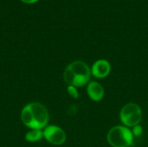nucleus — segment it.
Instances as JSON below:
<instances>
[{
	"mask_svg": "<svg viewBox=\"0 0 148 147\" xmlns=\"http://www.w3.org/2000/svg\"><path fill=\"white\" fill-rule=\"evenodd\" d=\"M22 123L29 129L43 130L49 123V114L47 107L40 102H29L21 110Z\"/></svg>",
	"mask_w": 148,
	"mask_h": 147,
	"instance_id": "1",
	"label": "nucleus"
},
{
	"mask_svg": "<svg viewBox=\"0 0 148 147\" xmlns=\"http://www.w3.org/2000/svg\"><path fill=\"white\" fill-rule=\"evenodd\" d=\"M91 68L82 61L69 63L63 72V80L68 86L82 88L88 84L91 76Z\"/></svg>",
	"mask_w": 148,
	"mask_h": 147,
	"instance_id": "2",
	"label": "nucleus"
},
{
	"mask_svg": "<svg viewBox=\"0 0 148 147\" xmlns=\"http://www.w3.org/2000/svg\"><path fill=\"white\" fill-rule=\"evenodd\" d=\"M107 139L112 147H130L134 144L133 133L125 126H116L111 128L108 133Z\"/></svg>",
	"mask_w": 148,
	"mask_h": 147,
	"instance_id": "3",
	"label": "nucleus"
},
{
	"mask_svg": "<svg viewBox=\"0 0 148 147\" xmlns=\"http://www.w3.org/2000/svg\"><path fill=\"white\" fill-rule=\"evenodd\" d=\"M120 119L122 124L127 127H134L140 125L142 120V111L136 103H127L121 110Z\"/></svg>",
	"mask_w": 148,
	"mask_h": 147,
	"instance_id": "4",
	"label": "nucleus"
},
{
	"mask_svg": "<svg viewBox=\"0 0 148 147\" xmlns=\"http://www.w3.org/2000/svg\"><path fill=\"white\" fill-rule=\"evenodd\" d=\"M43 139L54 146H61L65 143L67 135L65 131L58 126L48 125L43 130Z\"/></svg>",
	"mask_w": 148,
	"mask_h": 147,
	"instance_id": "5",
	"label": "nucleus"
},
{
	"mask_svg": "<svg viewBox=\"0 0 148 147\" xmlns=\"http://www.w3.org/2000/svg\"><path fill=\"white\" fill-rule=\"evenodd\" d=\"M111 71V65L108 61L104 59L97 60L91 68V74L98 79L107 77Z\"/></svg>",
	"mask_w": 148,
	"mask_h": 147,
	"instance_id": "6",
	"label": "nucleus"
},
{
	"mask_svg": "<svg viewBox=\"0 0 148 147\" xmlns=\"http://www.w3.org/2000/svg\"><path fill=\"white\" fill-rule=\"evenodd\" d=\"M87 92L89 98L94 101H100L105 95L103 87L97 81H90L87 87Z\"/></svg>",
	"mask_w": 148,
	"mask_h": 147,
	"instance_id": "7",
	"label": "nucleus"
},
{
	"mask_svg": "<svg viewBox=\"0 0 148 147\" xmlns=\"http://www.w3.org/2000/svg\"><path fill=\"white\" fill-rule=\"evenodd\" d=\"M24 139L27 142L36 143L43 139V132L38 129H29V131L26 133Z\"/></svg>",
	"mask_w": 148,
	"mask_h": 147,
	"instance_id": "8",
	"label": "nucleus"
},
{
	"mask_svg": "<svg viewBox=\"0 0 148 147\" xmlns=\"http://www.w3.org/2000/svg\"><path fill=\"white\" fill-rule=\"evenodd\" d=\"M67 91L68 94L70 97H72L73 99H78L79 97V92L77 91V88L74 87V86H68L67 87Z\"/></svg>",
	"mask_w": 148,
	"mask_h": 147,
	"instance_id": "9",
	"label": "nucleus"
},
{
	"mask_svg": "<svg viewBox=\"0 0 148 147\" xmlns=\"http://www.w3.org/2000/svg\"><path fill=\"white\" fill-rule=\"evenodd\" d=\"M142 132H143V128L140 125H137L133 127V130H132V133H133V135L134 137H139L142 134Z\"/></svg>",
	"mask_w": 148,
	"mask_h": 147,
	"instance_id": "10",
	"label": "nucleus"
},
{
	"mask_svg": "<svg viewBox=\"0 0 148 147\" xmlns=\"http://www.w3.org/2000/svg\"><path fill=\"white\" fill-rule=\"evenodd\" d=\"M23 3H28V4H31V3H36L38 0H21Z\"/></svg>",
	"mask_w": 148,
	"mask_h": 147,
	"instance_id": "11",
	"label": "nucleus"
}]
</instances>
